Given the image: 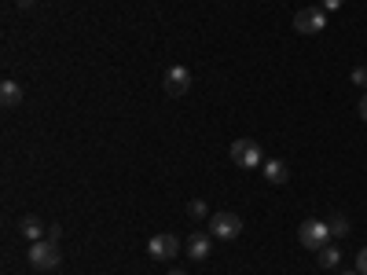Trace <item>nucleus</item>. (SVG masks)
I'll list each match as a JSON object with an SVG mask.
<instances>
[{
  "label": "nucleus",
  "instance_id": "15",
  "mask_svg": "<svg viewBox=\"0 0 367 275\" xmlns=\"http://www.w3.org/2000/svg\"><path fill=\"white\" fill-rule=\"evenodd\" d=\"M349 81L357 85V88H364L367 92V67H352V74H349Z\"/></svg>",
  "mask_w": 367,
  "mask_h": 275
},
{
  "label": "nucleus",
  "instance_id": "2",
  "mask_svg": "<svg viewBox=\"0 0 367 275\" xmlns=\"http://www.w3.org/2000/svg\"><path fill=\"white\" fill-rule=\"evenodd\" d=\"M26 257H30V265L37 272H51V268H59V250H56V242L51 239H41V242H30V250H26Z\"/></svg>",
  "mask_w": 367,
  "mask_h": 275
},
{
  "label": "nucleus",
  "instance_id": "1",
  "mask_svg": "<svg viewBox=\"0 0 367 275\" xmlns=\"http://www.w3.org/2000/svg\"><path fill=\"white\" fill-rule=\"evenodd\" d=\"M297 239H301V246H305V250H323L327 242H334L331 239V228H327V220H305V224L297 228Z\"/></svg>",
  "mask_w": 367,
  "mask_h": 275
},
{
  "label": "nucleus",
  "instance_id": "6",
  "mask_svg": "<svg viewBox=\"0 0 367 275\" xmlns=\"http://www.w3.org/2000/svg\"><path fill=\"white\" fill-rule=\"evenodd\" d=\"M180 253V242H177V235H151V242H147V257L151 260H169V257H177Z\"/></svg>",
  "mask_w": 367,
  "mask_h": 275
},
{
  "label": "nucleus",
  "instance_id": "20",
  "mask_svg": "<svg viewBox=\"0 0 367 275\" xmlns=\"http://www.w3.org/2000/svg\"><path fill=\"white\" fill-rule=\"evenodd\" d=\"M15 4H19L22 11H30V8H33V0H15Z\"/></svg>",
  "mask_w": 367,
  "mask_h": 275
},
{
  "label": "nucleus",
  "instance_id": "21",
  "mask_svg": "<svg viewBox=\"0 0 367 275\" xmlns=\"http://www.w3.org/2000/svg\"><path fill=\"white\" fill-rule=\"evenodd\" d=\"M165 275H188V272H184V268H169Z\"/></svg>",
  "mask_w": 367,
  "mask_h": 275
},
{
  "label": "nucleus",
  "instance_id": "8",
  "mask_svg": "<svg viewBox=\"0 0 367 275\" xmlns=\"http://www.w3.org/2000/svg\"><path fill=\"white\" fill-rule=\"evenodd\" d=\"M209 250H213V235H202V231H195L191 239H188V257L191 260H206Z\"/></svg>",
  "mask_w": 367,
  "mask_h": 275
},
{
  "label": "nucleus",
  "instance_id": "5",
  "mask_svg": "<svg viewBox=\"0 0 367 275\" xmlns=\"http://www.w3.org/2000/svg\"><path fill=\"white\" fill-rule=\"evenodd\" d=\"M323 26H327V11L323 8H301L297 15H294V30L305 33V37L323 33Z\"/></svg>",
  "mask_w": 367,
  "mask_h": 275
},
{
  "label": "nucleus",
  "instance_id": "10",
  "mask_svg": "<svg viewBox=\"0 0 367 275\" xmlns=\"http://www.w3.org/2000/svg\"><path fill=\"white\" fill-rule=\"evenodd\" d=\"M19 103H22V85L19 81H0V107L15 110Z\"/></svg>",
  "mask_w": 367,
  "mask_h": 275
},
{
  "label": "nucleus",
  "instance_id": "7",
  "mask_svg": "<svg viewBox=\"0 0 367 275\" xmlns=\"http://www.w3.org/2000/svg\"><path fill=\"white\" fill-rule=\"evenodd\" d=\"M162 85H165L169 96H184V92L191 88V70H188V67H169Z\"/></svg>",
  "mask_w": 367,
  "mask_h": 275
},
{
  "label": "nucleus",
  "instance_id": "17",
  "mask_svg": "<svg viewBox=\"0 0 367 275\" xmlns=\"http://www.w3.org/2000/svg\"><path fill=\"white\" fill-rule=\"evenodd\" d=\"M59 235H63V228H59V224H51V228H48V239H51V242H59Z\"/></svg>",
  "mask_w": 367,
  "mask_h": 275
},
{
  "label": "nucleus",
  "instance_id": "22",
  "mask_svg": "<svg viewBox=\"0 0 367 275\" xmlns=\"http://www.w3.org/2000/svg\"><path fill=\"white\" fill-rule=\"evenodd\" d=\"M338 275H360V272H357V268H352V272H338Z\"/></svg>",
  "mask_w": 367,
  "mask_h": 275
},
{
  "label": "nucleus",
  "instance_id": "16",
  "mask_svg": "<svg viewBox=\"0 0 367 275\" xmlns=\"http://www.w3.org/2000/svg\"><path fill=\"white\" fill-rule=\"evenodd\" d=\"M357 272H360V275H367V250H360V253H357Z\"/></svg>",
  "mask_w": 367,
  "mask_h": 275
},
{
  "label": "nucleus",
  "instance_id": "19",
  "mask_svg": "<svg viewBox=\"0 0 367 275\" xmlns=\"http://www.w3.org/2000/svg\"><path fill=\"white\" fill-rule=\"evenodd\" d=\"M357 110H360V117L367 122V92H364V99H360V107H357Z\"/></svg>",
  "mask_w": 367,
  "mask_h": 275
},
{
  "label": "nucleus",
  "instance_id": "4",
  "mask_svg": "<svg viewBox=\"0 0 367 275\" xmlns=\"http://www.w3.org/2000/svg\"><path fill=\"white\" fill-rule=\"evenodd\" d=\"M228 154H231V162L239 169H261V165H265V154H261L257 140H235Z\"/></svg>",
  "mask_w": 367,
  "mask_h": 275
},
{
  "label": "nucleus",
  "instance_id": "9",
  "mask_svg": "<svg viewBox=\"0 0 367 275\" xmlns=\"http://www.w3.org/2000/svg\"><path fill=\"white\" fill-rule=\"evenodd\" d=\"M261 173H265V180H268V183H275V188H283V183L291 180V169H286L283 162H275V158H265Z\"/></svg>",
  "mask_w": 367,
  "mask_h": 275
},
{
  "label": "nucleus",
  "instance_id": "3",
  "mask_svg": "<svg viewBox=\"0 0 367 275\" xmlns=\"http://www.w3.org/2000/svg\"><path fill=\"white\" fill-rule=\"evenodd\" d=\"M209 235H213V239H225V242H231V239H239L243 235V217L239 213H213L209 217Z\"/></svg>",
  "mask_w": 367,
  "mask_h": 275
},
{
  "label": "nucleus",
  "instance_id": "11",
  "mask_svg": "<svg viewBox=\"0 0 367 275\" xmlns=\"http://www.w3.org/2000/svg\"><path fill=\"white\" fill-rule=\"evenodd\" d=\"M19 231H22L26 242H41V239H48V228H44L37 217H22V220H19Z\"/></svg>",
  "mask_w": 367,
  "mask_h": 275
},
{
  "label": "nucleus",
  "instance_id": "18",
  "mask_svg": "<svg viewBox=\"0 0 367 275\" xmlns=\"http://www.w3.org/2000/svg\"><path fill=\"white\" fill-rule=\"evenodd\" d=\"M334 8H342V0H323V11H334Z\"/></svg>",
  "mask_w": 367,
  "mask_h": 275
},
{
  "label": "nucleus",
  "instance_id": "13",
  "mask_svg": "<svg viewBox=\"0 0 367 275\" xmlns=\"http://www.w3.org/2000/svg\"><path fill=\"white\" fill-rule=\"evenodd\" d=\"M327 228H331V239H345V235H349V220L345 217H331V220H327Z\"/></svg>",
  "mask_w": 367,
  "mask_h": 275
},
{
  "label": "nucleus",
  "instance_id": "14",
  "mask_svg": "<svg viewBox=\"0 0 367 275\" xmlns=\"http://www.w3.org/2000/svg\"><path fill=\"white\" fill-rule=\"evenodd\" d=\"M188 213H191L195 220H206V217H209V209H206L202 199H191V202H188Z\"/></svg>",
  "mask_w": 367,
  "mask_h": 275
},
{
  "label": "nucleus",
  "instance_id": "12",
  "mask_svg": "<svg viewBox=\"0 0 367 275\" xmlns=\"http://www.w3.org/2000/svg\"><path fill=\"white\" fill-rule=\"evenodd\" d=\"M316 265L320 268H338V265H342V250H338L334 242H327L323 250H316Z\"/></svg>",
  "mask_w": 367,
  "mask_h": 275
}]
</instances>
